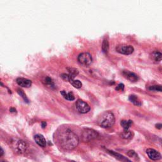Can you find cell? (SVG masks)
<instances>
[{
    "label": "cell",
    "mask_w": 162,
    "mask_h": 162,
    "mask_svg": "<svg viewBox=\"0 0 162 162\" xmlns=\"http://www.w3.org/2000/svg\"><path fill=\"white\" fill-rule=\"evenodd\" d=\"M132 124V121L131 120H122L120 122V125L124 128V130H129Z\"/></svg>",
    "instance_id": "2e32d148"
},
{
    "label": "cell",
    "mask_w": 162,
    "mask_h": 162,
    "mask_svg": "<svg viewBox=\"0 0 162 162\" xmlns=\"http://www.w3.org/2000/svg\"><path fill=\"white\" fill-rule=\"evenodd\" d=\"M98 133L91 129H85L82 133V140L84 142H88L98 138Z\"/></svg>",
    "instance_id": "3957f363"
},
{
    "label": "cell",
    "mask_w": 162,
    "mask_h": 162,
    "mask_svg": "<svg viewBox=\"0 0 162 162\" xmlns=\"http://www.w3.org/2000/svg\"><path fill=\"white\" fill-rule=\"evenodd\" d=\"M67 69L68 71V72H69V74L73 77H75L76 76H77L78 74H79V71H78V70L76 69V68H72V67H67Z\"/></svg>",
    "instance_id": "44dd1931"
},
{
    "label": "cell",
    "mask_w": 162,
    "mask_h": 162,
    "mask_svg": "<svg viewBox=\"0 0 162 162\" xmlns=\"http://www.w3.org/2000/svg\"><path fill=\"white\" fill-rule=\"evenodd\" d=\"M78 61L84 66H89L92 62V56L89 53H82L78 57Z\"/></svg>",
    "instance_id": "277c9868"
},
{
    "label": "cell",
    "mask_w": 162,
    "mask_h": 162,
    "mask_svg": "<svg viewBox=\"0 0 162 162\" xmlns=\"http://www.w3.org/2000/svg\"><path fill=\"white\" fill-rule=\"evenodd\" d=\"M129 100L130 102H132L134 105H135L136 106H140L141 105V101H140V99L138 96L136 95H130L129 96Z\"/></svg>",
    "instance_id": "5bb4252c"
},
{
    "label": "cell",
    "mask_w": 162,
    "mask_h": 162,
    "mask_svg": "<svg viewBox=\"0 0 162 162\" xmlns=\"http://www.w3.org/2000/svg\"><path fill=\"white\" fill-rule=\"evenodd\" d=\"M116 51L120 54L123 55H130L134 52V48L132 46L127 45H118L116 48Z\"/></svg>",
    "instance_id": "8992f818"
},
{
    "label": "cell",
    "mask_w": 162,
    "mask_h": 162,
    "mask_svg": "<svg viewBox=\"0 0 162 162\" xmlns=\"http://www.w3.org/2000/svg\"><path fill=\"white\" fill-rule=\"evenodd\" d=\"M46 126V123L45 122H42V127H43V128H45Z\"/></svg>",
    "instance_id": "4316f807"
},
{
    "label": "cell",
    "mask_w": 162,
    "mask_h": 162,
    "mask_svg": "<svg viewBox=\"0 0 162 162\" xmlns=\"http://www.w3.org/2000/svg\"><path fill=\"white\" fill-rule=\"evenodd\" d=\"M133 135H134V134L132 131H130V130H124L123 132L122 133L121 136H122V138L124 139H129L132 138Z\"/></svg>",
    "instance_id": "9a60e30c"
},
{
    "label": "cell",
    "mask_w": 162,
    "mask_h": 162,
    "mask_svg": "<svg viewBox=\"0 0 162 162\" xmlns=\"http://www.w3.org/2000/svg\"><path fill=\"white\" fill-rule=\"evenodd\" d=\"M61 95L63 96L65 99L68 101H73L75 99V97L72 92H67L65 91H61L60 92Z\"/></svg>",
    "instance_id": "4fadbf2b"
},
{
    "label": "cell",
    "mask_w": 162,
    "mask_h": 162,
    "mask_svg": "<svg viewBox=\"0 0 162 162\" xmlns=\"http://www.w3.org/2000/svg\"><path fill=\"white\" fill-rule=\"evenodd\" d=\"M124 89V85L123 84H119L116 88V90H117V91H123Z\"/></svg>",
    "instance_id": "d4e9b609"
},
{
    "label": "cell",
    "mask_w": 162,
    "mask_h": 162,
    "mask_svg": "<svg viewBox=\"0 0 162 162\" xmlns=\"http://www.w3.org/2000/svg\"><path fill=\"white\" fill-rule=\"evenodd\" d=\"M115 122V116L111 111H105L98 119V124L103 128H110L114 125Z\"/></svg>",
    "instance_id": "7a4b0ae2"
},
{
    "label": "cell",
    "mask_w": 162,
    "mask_h": 162,
    "mask_svg": "<svg viewBox=\"0 0 162 162\" xmlns=\"http://www.w3.org/2000/svg\"><path fill=\"white\" fill-rule=\"evenodd\" d=\"M102 51L105 53H107L109 51V43L107 39H104L102 43Z\"/></svg>",
    "instance_id": "d6986e66"
},
{
    "label": "cell",
    "mask_w": 162,
    "mask_h": 162,
    "mask_svg": "<svg viewBox=\"0 0 162 162\" xmlns=\"http://www.w3.org/2000/svg\"><path fill=\"white\" fill-rule=\"evenodd\" d=\"M16 82L18 85L23 88H30L32 85V81L27 79H25V78H17Z\"/></svg>",
    "instance_id": "30bf717a"
},
{
    "label": "cell",
    "mask_w": 162,
    "mask_h": 162,
    "mask_svg": "<svg viewBox=\"0 0 162 162\" xmlns=\"http://www.w3.org/2000/svg\"><path fill=\"white\" fill-rule=\"evenodd\" d=\"M152 58L156 61H160L162 60V53L159 51H154L152 53Z\"/></svg>",
    "instance_id": "ac0fdd59"
},
{
    "label": "cell",
    "mask_w": 162,
    "mask_h": 162,
    "mask_svg": "<svg viewBox=\"0 0 162 162\" xmlns=\"http://www.w3.org/2000/svg\"><path fill=\"white\" fill-rule=\"evenodd\" d=\"M18 93L20 95V96H22V98L24 99L25 101L27 102V103H29V99H28L26 95H25L24 91H22V89H18Z\"/></svg>",
    "instance_id": "cb8c5ba5"
},
{
    "label": "cell",
    "mask_w": 162,
    "mask_h": 162,
    "mask_svg": "<svg viewBox=\"0 0 162 162\" xmlns=\"http://www.w3.org/2000/svg\"><path fill=\"white\" fill-rule=\"evenodd\" d=\"M156 128L158 129H162V124H156Z\"/></svg>",
    "instance_id": "484cf974"
},
{
    "label": "cell",
    "mask_w": 162,
    "mask_h": 162,
    "mask_svg": "<svg viewBox=\"0 0 162 162\" xmlns=\"http://www.w3.org/2000/svg\"><path fill=\"white\" fill-rule=\"evenodd\" d=\"M3 155V149L1 148V154H0V157H2Z\"/></svg>",
    "instance_id": "f1b7e54d"
},
{
    "label": "cell",
    "mask_w": 162,
    "mask_h": 162,
    "mask_svg": "<svg viewBox=\"0 0 162 162\" xmlns=\"http://www.w3.org/2000/svg\"><path fill=\"white\" fill-rule=\"evenodd\" d=\"M58 140L61 148L65 150L74 149L77 147L79 142L77 136L70 129L64 130L59 133Z\"/></svg>",
    "instance_id": "6da1fadb"
},
{
    "label": "cell",
    "mask_w": 162,
    "mask_h": 162,
    "mask_svg": "<svg viewBox=\"0 0 162 162\" xmlns=\"http://www.w3.org/2000/svg\"><path fill=\"white\" fill-rule=\"evenodd\" d=\"M44 82L45 83V84L49 87V88H55V85L53 82V81L51 79V78L49 77H46V79H45Z\"/></svg>",
    "instance_id": "ffe728a7"
},
{
    "label": "cell",
    "mask_w": 162,
    "mask_h": 162,
    "mask_svg": "<svg viewBox=\"0 0 162 162\" xmlns=\"http://www.w3.org/2000/svg\"><path fill=\"white\" fill-rule=\"evenodd\" d=\"M149 91H152L162 92V86H160V85L151 86L149 88Z\"/></svg>",
    "instance_id": "7402d4cb"
},
{
    "label": "cell",
    "mask_w": 162,
    "mask_h": 162,
    "mask_svg": "<svg viewBox=\"0 0 162 162\" xmlns=\"http://www.w3.org/2000/svg\"><path fill=\"white\" fill-rule=\"evenodd\" d=\"M69 82H70L71 84L74 87V88H77V89L80 88L82 86V84L80 80L74 79V78H72V79L70 80Z\"/></svg>",
    "instance_id": "e0dca14e"
},
{
    "label": "cell",
    "mask_w": 162,
    "mask_h": 162,
    "mask_svg": "<svg viewBox=\"0 0 162 162\" xmlns=\"http://www.w3.org/2000/svg\"><path fill=\"white\" fill-rule=\"evenodd\" d=\"M76 106L77 111H79V113L83 114L88 113V112L89 111L90 109H91L90 108L89 105L87 103L81 100V99H78L76 101Z\"/></svg>",
    "instance_id": "5b68a950"
},
{
    "label": "cell",
    "mask_w": 162,
    "mask_h": 162,
    "mask_svg": "<svg viewBox=\"0 0 162 162\" xmlns=\"http://www.w3.org/2000/svg\"><path fill=\"white\" fill-rule=\"evenodd\" d=\"M146 153H147L148 157L152 160H159L161 158V154L154 149H148L146 150Z\"/></svg>",
    "instance_id": "52a82bcc"
},
{
    "label": "cell",
    "mask_w": 162,
    "mask_h": 162,
    "mask_svg": "<svg viewBox=\"0 0 162 162\" xmlns=\"http://www.w3.org/2000/svg\"><path fill=\"white\" fill-rule=\"evenodd\" d=\"M107 151L109 154L111 155V156H113V157H114L115 158L117 159L118 160L120 161L121 162H132V161H130L129 158H127V157H124V156L118 153L117 152H115L111 150H108V149H107Z\"/></svg>",
    "instance_id": "9c48e42d"
},
{
    "label": "cell",
    "mask_w": 162,
    "mask_h": 162,
    "mask_svg": "<svg viewBox=\"0 0 162 162\" xmlns=\"http://www.w3.org/2000/svg\"><path fill=\"white\" fill-rule=\"evenodd\" d=\"M27 148V143L24 141H19L17 144V150L19 151L21 153H23L25 151H26Z\"/></svg>",
    "instance_id": "7c38bea8"
},
{
    "label": "cell",
    "mask_w": 162,
    "mask_h": 162,
    "mask_svg": "<svg viewBox=\"0 0 162 162\" xmlns=\"http://www.w3.org/2000/svg\"><path fill=\"white\" fill-rule=\"evenodd\" d=\"M10 111L11 112H16V110H15V108H10Z\"/></svg>",
    "instance_id": "83f0119b"
},
{
    "label": "cell",
    "mask_w": 162,
    "mask_h": 162,
    "mask_svg": "<svg viewBox=\"0 0 162 162\" xmlns=\"http://www.w3.org/2000/svg\"><path fill=\"white\" fill-rule=\"evenodd\" d=\"M2 162H6V161H3Z\"/></svg>",
    "instance_id": "f546056e"
},
{
    "label": "cell",
    "mask_w": 162,
    "mask_h": 162,
    "mask_svg": "<svg viewBox=\"0 0 162 162\" xmlns=\"http://www.w3.org/2000/svg\"><path fill=\"white\" fill-rule=\"evenodd\" d=\"M34 140L41 147H45L46 145V141L45 137L41 134H37L34 136Z\"/></svg>",
    "instance_id": "8fae6325"
},
{
    "label": "cell",
    "mask_w": 162,
    "mask_h": 162,
    "mask_svg": "<svg viewBox=\"0 0 162 162\" xmlns=\"http://www.w3.org/2000/svg\"><path fill=\"white\" fill-rule=\"evenodd\" d=\"M123 75L127 79H128L130 80V82H135L136 81H138L139 79V77L138 76V75L136 74L134 72H131L130 71L125 70L123 72Z\"/></svg>",
    "instance_id": "ba28073f"
},
{
    "label": "cell",
    "mask_w": 162,
    "mask_h": 162,
    "mask_svg": "<svg viewBox=\"0 0 162 162\" xmlns=\"http://www.w3.org/2000/svg\"><path fill=\"white\" fill-rule=\"evenodd\" d=\"M127 155H128L129 157H131V158H134L135 160H139L138 155L136 154V153L134 151L129 150L128 152H127Z\"/></svg>",
    "instance_id": "603a6c76"
}]
</instances>
